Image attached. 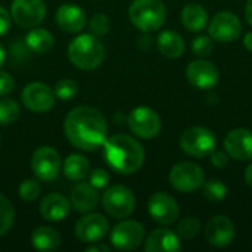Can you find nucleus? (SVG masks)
Segmentation results:
<instances>
[{
	"label": "nucleus",
	"mask_w": 252,
	"mask_h": 252,
	"mask_svg": "<svg viewBox=\"0 0 252 252\" xmlns=\"http://www.w3.org/2000/svg\"><path fill=\"white\" fill-rule=\"evenodd\" d=\"M68 142L81 151H96L106 142L108 126L105 117L93 106H77L63 123Z\"/></svg>",
	"instance_id": "nucleus-1"
},
{
	"label": "nucleus",
	"mask_w": 252,
	"mask_h": 252,
	"mask_svg": "<svg viewBox=\"0 0 252 252\" xmlns=\"http://www.w3.org/2000/svg\"><path fill=\"white\" fill-rule=\"evenodd\" d=\"M103 155L108 165L121 174H133L145 162L142 145L127 134H115L106 139L103 143Z\"/></svg>",
	"instance_id": "nucleus-2"
},
{
	"label": "nucleus",
	"mask_w": 252,
	"mask_h": 252,
	"mask_svg": "<svg viewBox=\"0 0 252 252\" xmlns=\"http://www.w3.org/2000/svg\"><path fill=\"white\" fill-rule=\"evenodd\" d=\"M68 58L71 63L80 69L92 71L105 59V46L94 34H81L68 46Z\"/></svg>",
	"instance_id": "nucleus-3"
},
{
	"label": "nucleus",
	"mask_w": 252,
	"mask_h": 252,
	"mask_svg": "<svg viewBox=\"0 0 252 252\" xmlns=\"http://www.w3.org/2000/svg\"><path fill=\"white\" fill-rule=\"evenodd\" d=\"M131 24L142 31H155L165 22V6L161 0H134L130 4Z\"/></svg>",
	"instance_id": "nucleus-4"
},
{
	"label": "nucleus",
	"mask_w": 252,
	"mask_h": 252,
	"mask_svg": "<svg viewBox=\"0 0 252 252\" xmlns=\"http://www.w3.org/2000/svg\"><path fill=\"white\" fill-rule=\"evenodd\" d=\"M216 136L205 127H190L180 137V148L193 158H205L216 151Z\"/></svg>",
	"instance_id": "nucleus-5"
},
{
	"label": "nucleus",
	"mask_w": 252,
	"mask_h": 252,
	"mask_svg": "<svg viewBox=\"0 0 252 252\" xmlns=\"http://www.w3.org/2000/svg\"><path fill=\"white\" fill-rule=\"evenodd\" d=\"M102 205L111 217L123 220L130 217L134 211L136 198L128 188L123 185H114L105 189L102 195Z\"/></svg>",
	"instance_id": "nucleus-6"
},
{
	"label": "nucleus",
	"mask_w": 252,
	"mask_h": 252,
	"mask_svg": "<svg viewBox=\"0 0 252 252\" xmlns=\"http://www.w3.org/2000/svg\"><path fill=\"white\" fill-rule=\"evenodd\" d=\"M205 176L202 168L190 161L174 165L170 171V183L179 192H193L202 188Z\"/></svg>",
	"instance_id": "nucleus-7"
},
{
	"label": "nucleus",
	"mask_w": 252,
	"mask_h": 252,
	"mask_svg": "<svg viewBox=\"0 0 252 252\" xmlns=\"http://www.w3.org/2000/svg\"><path fill=\"white\" fill-rule=\"evenodd\" d=\"M128 127L142 139H154L161 131V118L152 108L137 106L128 117Z\"/></svg>",
	"instance_id": "nucleus-8"
},
{
	"label": "nucleus",
	"mask_w": 252,
	"mask_h": 252,
	"mask_svg": "<svg viewBox=\"0 0 252 252\" xmlns=\"http://www.w3.org/2000/svg\"><path fill=\"white\" fill-rule=\"evenodd\" d=\"M31 170L41 182H52L61 170V157L56 149L50 146L38 148L31 158Z\"/></svg>",
	"instance_id": "nucleus-9"
},
{
	"label": "nucleus",
	"mask_w": 252,
	"mask_h": 252,
	"mask_svg": "<svg viewBox=\"0 0 252 252\" xmlns=\"http://www.w3.org/2000/svg\"><path fill=\"white\" fill-rule=\"evenodd\" d=\"M145 238L143 226L136 220H124L118 223L111 232V244L115 250L131 251L136 250Z\"/></svg>",
	"instance_id": "nucleus-10"
},
{
	"label": "nucleus",
	"mask_w": 252,
	"mask_h": 252,
	"mask_svg": "<svg viewBox=\"0 0 252 252\" xmlns=\"http://www.w3.org/2000/svg\"><path fill=\"white\" fill-rule=\"evenodd\" d=\"M46 16V4L43 0H13L10 18L22 28L38 25Z\"/></svg>",
	"instance_id": "nucleus-11"
},
{
	"label": "nucleus",
	"mask_w": 252,
	"mask_h": 252,
	"mask_svg": "<svg viewBox=\"0 0 252 252\" xmlns=\"http://www.w3.org/2000/svg\"><path fill=\"white\" fill-rule=\"evenodd\" d=\"M208 32L213 40L220 43L235 41L242 32V24L239 18L232 12H219L214 15L208 25Z\"/></svg>",
	"instance_id": "nucleus-12"
},
{
	"label": "nucleus",
	"mask_w": 252,
	"mask_h": 252,
	"mask_svg": "<svg viewBox=\"0 0 252 252\" xmlns=\"http://www.w3.org/2000/svg\"><path fill=\"white\" fill-rule=\"evenodd\" d=\"M56 100L55 92L44 83H30L22 90V102L32 112H47L53 108Z\"/></svg>",
	"instance_id": "nucleus-13"
},
{
	"label": "nucleus",
	"mask_w": 252,
	"mask_h": 252,
	"mask_svg": "<svg viewBox=\"0 0 252 252\" xmlns=\"http://www.w3.org/2000/svg\"><path fill=\"white\" fill-rule=\"evenodd\" d=\"M148 213L154 221L167 226L177 220L180 210L171 195L165 192H157L148 201Z\"/></svg>",
	"instance_id": "nucleus-14"
},
{
	"label": "nucleus",
	"mask_w": 252,
	"mask_h": 252,
	"mask_svg": "<svg viewBox=\"0 0 252 252\" xmlns=\"http://www.w3.org/2000/svg\"><path fill=\"white\" fill-rule=\"evenodd\" d=\"M186 77L192 86L208 90L217 86L220 80V71L213 62L207 59H196L188 65Z\"/></svg>",
	"instance_id": "nucleus-15"
},
{
	"label": "nucleus",
	"mask_w": 252,
	"mask_h": 252,
	"mask_svg": "<svg viewBox=\"0 0 252 252\" xmlns=\"http://www.w3.org/2000/svg\"><path fill=\"white\" fill-rule=\"evenodd\" d=\"M109 230V223L102 214H87L75 224V236L84 244L100 242Z\"/></svg>",
	"instance_id": "nucleus-16"
},
{
	"label": "nucleus",
	"mask_w": 252,
	"mask_h": 252,
	"mask_svg": "<svg viewBox=\"0 0 252 252\" xmlns=\"http://www.w3.org/2000/svg\"><path fill=\"white\" fill-rule=\"evenodd\" d=\"M205 239L216 248H224L235 239L233 221L226 216L213 217L205 226Z\"/></svg>",
	"instance_id": "nucleus-17"
},
{
	"label": "nucleus",
	"mask_w": 252,
	"mask_h": 252,
	"mask_svg": "<svg viewBox=\"0 0 252 252\" xmlns=\"http://www.w3.org/2000/svg\"><path fill=\"white\" fill-rule=\"evenodd\" d=\"M224 149L236 161L252 159V131L248 128H235L224 137Z\"/></svg>",
	"instance_id": "nucleus-18"
},
{
	"label": "nucleus",
	"mask_w": 252,
	"mask_h": 252,
	"mask_svg": "<svg viewBox=\"0 0 252 252\" xmlns=\"http://www.w3.org/2000/svg\"><path fill=\"white\" fill-rule=\"evenodd\" d=\"M180 250V238L170 229H157L145 241L146 252H177Z\"/></svg>",
	"instance_id": "nucleus-19"
},
{
	"label": "nucleus",
	"mask_w": 252,
	"mask_h": 252,
	"mask_svg": "<svg viewBox=\"0 0 252 252\" xmlns=\"http://www.w3.org/2000/svg\"><path fill=\"white\" fill-rule=\"evenodd\" d=\"M56 24L66 32H80L86 25V15L74 3H65L56 10Z\"/></svg>",
	"instance_id": "nucleus-20"
},
{
	"label": "nucleus",
	"mask_w": 252,
	"mask_h": 252,
	"mask_svg": "<svg viewBox=\"0 0 252 252\" xmlns=\"http://www.w3.org/2000/svg\"><path fill=\"white\" fill-rule=\"evenodd\" d=\"M71 202L68 198L59 193L47 195L40 204V214L47 221H62L68 217Z\"/></svg>",
	"instance_id": "nucleus-21"
},
{
	"label": "nucleus",
	"mask_w": 252,
	"mask_h": 252,
	"mask_svg": "<svg viewBox=\"0 0 252 252\" xmlns=\"http://www.w3.org/2000/svg\"><path fill=\"white\" fill-rule=\"evenodd\" d=\"M97 202H99L97 189L93 188L90 183H86V182L80 180L72 188V190H71V204L77 211L89 213L93 208H96Z\"/></svg>",
	"instance_id": "nucleus-22"
},
{
	"label": "nucleus",
	"mask_w": 252,
	"mask_h": 252,
	"mask_svg": "<svg viewBox=\"0 0 252 252\" xmlns=\"http://www.w3.org/2000/svg\"><path fill=\"white\" fill-rule=\"evenodd\" d=\"M31 245L38 251L50 252L59 248L61 235L58 230L49 226H41L35 229L31 235Z\"/></svg>",
	"instance_id": "nucleus-23"
},
{
	"label": "nucleus",
	"mask_w": 252,
	"mask_h": 252,
	"mask_svg": "<svg viewBox=\"0 0 252 252\" xmlns=\"http://www.w3.org/2000/svg\"><path fill=\"white\" fill-rule=\"evenodd\" d=\"M182 22L189 31H202L208 22L207 10L198 3H189L182 10Z\"/></svg>",
	"instance_id": "nucleus-24"
},
{
	"label": "nucleus",
	"mask_w": 252,
	"mask_h": 252,
	"mask_svg": "<svg viewBox=\"0 0 252 252\" xmlns=\"http://www.w3.org/2000/svg\"><path fill=\"white\" fill-rule=\"evenodd\" d=\"M158 49L164 56L176 59L185 53V40L174 31H162L158 37Z\"/></svg>",
	"instance_id": "nucleus-25"
},
{
	"label": "nucleus",
	"mask_w": 252,
	"mask_h": 252,
	"mask_svg": "<svg viewBox=\"0 0 252 252\" xmlns=\"http://www.w3.org/2000/svg\"><path fill=\"white\" fill-rule=\"evenodd\" d=\"M25 43H27V46H28V49L31 52H35V53H47V52L52 50L55 40H53V35L47 30L35 28V30H31L27 34Z\"/></svg>",
	"instance_id": "nucleus-26"
},
{
	"label": "nucleus",
	"mask_w": 252,
	"mask_h": 252,
	"mask_svg": "<svg viewBox=\"0 0 252 252\" xmlns=\"http://www.w3.org/2000/svg\"><path fill=\"white\" fill-rule=\"evenodd\" d=\"M90 171V162L83 155H69L63 162V173L72 182L83 180Z\"/></svg>",
	"instance_id": "nucleus-27"
},
{
	"label": "nucleus",
	"mask_w": 252,
	"mask_h": 252,
	"mask_svg": "<svg viewBox=\"0 0 252 252\" xmlns=\"http://www.w3.org/2000/svg\"><path fill=\"white\" fill-rule=\"evenodd\" d=\"M15 221V210L9 199L0 193V236L7 233Z\"/></svg>",
	"instance_id": "nucleus-28"
},
{
	"label": "nucleus",
	"mask_w": 252,
	"mask_h": 252,
	"mask_svg": "<svg viewBox=\"0 0 252 252\" xmlns=\"http://www.w3.org/2000/svg\"><path fill=\"white\" fill-rule=\"evenodd\" d=\"M204 196L211 202H220L227 195V186L221 180H210L202 185Z\"/></svg>",
	"instance_id": "nucleus-29"
},
{
	"label": "nucleus",
	"mask_w": 252,
	"mask_h": 252,
	"mask_svg": "<svg viewBox=\"0 0 252 252\" xmlns=\"http://www.w3.org/2000/svg\"><path fill=\"white\" fill-rule=\"evenodd\" d=\"M19 118V106L12 99H0V126H7Z\"/></svg>",
	"instance_id": "nucleus-30"
},
{
	"label": "nucleus",
	"mask_w": 252,
	"mask_h": 252,
	"mask_svg": "<svg viewBox=\"0 0 252 252\" xmlns=\"http://www.w3.org/2000/svg\"><path fill=\"white\" fill-rule=\"evenodd\" d=\"M202 226H201V221L193 217V216H189L186 219H183L179 226H177V233L180 238L183 239H193L199 232H201Z\"/></svg>",
	"instance_id": "nucleus-31"
},
{
	"label": "nucleus",
	"mask_w": 252,
	"mask_h": 252,
	"mask_svg": "<svg viewBox=\"0 0 252 252\" xmlns=\"http://www.w3.org/2000/svg\"><path fill=\"white\" fill-rule=\"evenodd\" d=\"M53 92H55L58 99H61V100H71L77 94V92H78V84L74 80H71V78H63V80L56 83Z\"/></svg>",
	"instance_id": "nucleus-32"
},
{
	"label": "nucleus",
	"mask_w": 252,
	"mask_h": 252,
	"mask_svg": "<svg viewBox=\"0 0 252 252\" xmlns=\"http://www.w3.org/2000/svg\"><path fill=\"white\" fill-rule=\"evenodd\" d=\"M214 50V40L211 35H199L192 41V52L199 58H207Z\"/></svg>",
	"instance_id": "nucleus-33"
},
{
	"label": "nucleus",
	"mask_w": 252,
	"mask_h": 252,
	"mask_svg": "<svg viewBox=\"0 0 252 252\" xmlns=\"http://www.w3.org/2000/svg\"><path fill=\"white\" fill-rule=\"evenodd\" d=\"M40 185L38 182L32 180V179H28V180H24L21 185H19V198L27 201V202H31V201H35L40 195Z\"/></svg>",
	"instance_id": "nucleus-34"
},
{
	"label": "nucleus",
	"mask_w": 252,
	"mask_h": 252,
	"mask_svg": "<svg viewBox=\"0 0 252 252\" xmlns=\"http://www.w3.org/2000/svg\"><path fill=\"white\" fill-rule=\"evenodd\" d=\"M89 27H90V31L92 34L100 37V35H105L108 31H109V19L105 13H96L92 16L90 22H89Z\"/></svg>",
	"instance_id": "nucleus-35"
},
{
	"label": "nucleus",
	"mask_w": 252,
	"mask_h": 252,
	"mask_svg": "<svg viewBox=\"0 0 252 252\" xmlns=\"http://www.w3.org/2000/svg\"><path fill=\"white\" fill-rule=\"evenodd\" d=\"M93 188L96 189H105L109 183V174L103 168H96L90 173V182Z\"/></svg>",
	"instance_id": "nucleus-36"
},
{
	"label": "nucleus",
	"mask_w": 252,
	"mask_h": 252,
	"mask_svg": "<svg viewBox=\"0 0 252 252\" xmlns=\"http://www.w3.org/2000/svg\"><path fill=\"white\" fill-rule=\"evenodd\" d=\"M15 81L6 71H0V96H7L13 90Z\"/></svg>",
	"instance_id": "nucleus-37"
},
{
	"label": "nucleus",
	"mask_w": 252,
	"mask_h": 252,
	"mask_svg": "<svg viewBox=\"0 0 252 252\" xmlns=\"http://www.w3.org/2000/svg\"><path fill=\"white\" fill-rule=\"evenodd\" d=\"M211 164L217 168H224L229 164V154L221 151H214L211 154Z\"/></svg>",
	"instance_id": "nucleus-38"
},
{
	"label": "nucleus",
	"mask_w": 252,
	"mask_h": 252,
	"mask_svg": "<svg viewBox=\"0 0 252 252\" xmlns=\"http://www.w3.org/2000/svg\"><path fill=\"white\" fill-rule=\"evenodd\" d=\"M10 28V15L9 12L0 6V35H4Z\"/></svg>",
	"instance_id": "nucleus-39"
},
{
	"label": "nucleus",
	"mask_w": 252,
	"mask_h": 252,
	"mask_svg": "<svg viewBox=\"0 0 252 252\" xmlns=\"http://www.w3.org/2000/svg\"><path fill=\"white\" fill-rule=\"evenodd\" d=\"M87 252H109L111 251V248L108 247V245H105V244H99V242H94V244H92L87 250Z\"/></svg>",
	"instance_id": "nucleus-40"
},
{
	"label": "nucleus",
	"mask_w": 252,
	"mask_h": 252,
	"mask_svg": "<svg viewBox=\"0 0 252 252\" xmlns=\"http://www.w3.org/2000/svg\"><path fill=\"white\" fill-rule=\"evenodd\" d=\"M245 18L252 27V0H248L245 4Z\"/></svg>",
	"instance_id": "nucleus-41"
},
{
	"label": "nucleus",
	"mask_w": 252,
	"mask_h": 252,
	"mask_svg": "<svg viewBox=\"0 0 252 252\" xmlns=\"http://www.w3.org/2000/svg\"><path fill=\"white\" fill-rule=\"evenodd\" d=\"M244 44H245V47H247L250 52H252V31L245 34V37H244Z\"/></svg>",
	"instance_id": "nucleus-42"
},
{
	"label": "nucleus",
	"mask_w": 252,
	"mask_h": 252,
	"mask_svg": "<svg viewBox=\"0 0 252 252\" xmlns=\"http://www.w3.org/2000/svg\"><path fill=\"white\" fill-rule=\"evenodd\" d=\"M245 182H247V185L252 189V164L248 165V168L245 170Z\"/></svg>",
	"instance_id": "nucleus-43"
},
{
	"label": "nucleus",
	"mask_w": 252,
	"mask_h": 252,
	"mask_svg": "<svg viewBox=\"0 0 252 252\" xmlns=\"http://www.w3.org/2000/svg\"><path fill=\"white\" fill-rule=\"evenodd\" d=\"M4 59H6V52H4V49H3V46L0 44V66L3 65V62H4Z\"/></svg>",
	"instance_id": "nucleus-44"
}]
</instances>
